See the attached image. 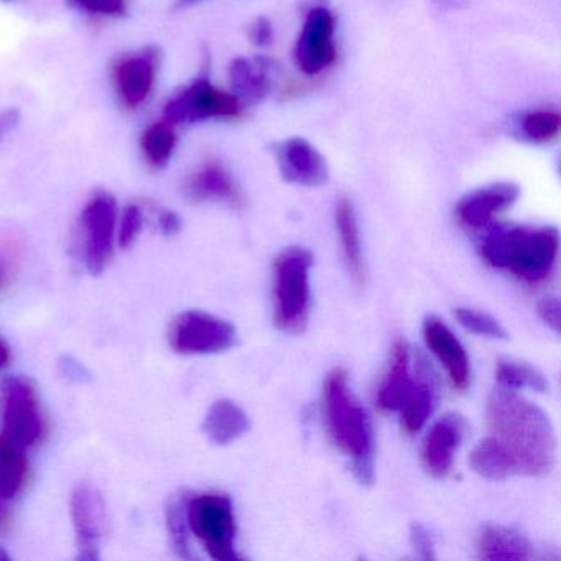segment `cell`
Masks as SVG:
<instances>
[{"label":"cell","instance_id":"15","mask_svg":"<svg viewBox=\"0 0 561 561\" xmlns=\"http://www.w3.org/2000/svg\"><path fill=\"white\" fill-rule=\"evenodd\" d=\"M275 156L285 182L301 186H321L327 183V162L307 140H285L275 149Z\"/></svg>","mask_w":561,"mask_h":561},{"label":"cell","instance_id":"12","mask_svg":"<svg viewBox=\"0 0 561 561\" xmlns=\"http://www.w3.org/2000/svg\"><path fill=\"white\" fill-rule=\"evenodd\" d=\"M423 340L430 353L445 367L453 389L466 392L471 386V360L448 324L442 318L428 314L423 321Z\"/></svg>","mask_w":561,"mask_h":561},{"label":"cell","instance_id":"17","mask_svg":"<svg viewBox=\"0 0 561 561\" xmlns=\"http://www.w3.org/2000/svg\"><path fill=\"white\" fill-rule=\"evenodd\" d=\"M185 196L193 203H226L231 208L242 209L245 196L231 173L222 163L211 160L188 176L185 183Z\"/></svg>","mask_w":561,"mask_h":561},{"label":"cell","instance_id":"42","mask_svg":"<svg viewBox=\"0 0 561 561\" xmlns=\"http://www.w3.org/2000/svg\"><path fill=\"white\" fill-rule=\"evenodd\" d=\"M8 2H9V0H8Z\"/></svg>","mask_w":561,"mask_h":561},{"label":"cell","instance_id":"19","mask_svg":"<svg viewBox=\"0 0 561 561\" xmlns=\"http://www.w3.org/2000/svg\"><path fill=\"white\" fill-rule=\"evenodd\" d=\"M415 379L410 369V347L405 340H396L390 350L389 366L377 390V405L383 412H399Z\"/></svg>","mask_w":561,"mask_h":561},{"label":"cell","instance_id":"33","mask_svg":"<svg viewBox=\"0 0 561 561\" xmlns=\"http://www.w3.org/2000/svg\"><path fill=\"white\" fill-rule=\"evenodd\" d=\"M410 543H412L415 557L420 560H436L435 540L428 528L422 524H412L410 527Z\"/></svg>","mask_w":561,"mask_h":561},{"label":"cell","instance_id":"24","mask_svg":"<svg viewBox=\"0 0 561 561\" xmlns=\"http://www.w3.org/2000/svg\"><path fill=\"white\" fill-rule=\"evenodd\" d=\"M27 471L25 449L0 436V501H11L19 494L27 478Z\"/></svg>","mask_w":561,"mask_h":561},{"label":"cell","instance_id":"6","mask_svg":"<svg viewBox=\"0 0 561 561\" xmlns=\"http://www.w3.org/2000/svg\"><path fill=\"white\" fill-rule=\"evenodd\" d=\"M0 428L12 445L27 449L42 436L41 399L37 387L25 376L0 380Z\"/></svg>","mask_w":561,"mask_h":561},{"label":"cell","instance_id":"36","mask_svg":"<svg viewBox=\"0 0 561 561\" xmlns=\"http://www.w3.org/2000/svg\"><path fill=\"white\" fill-rule=\"evenodd\" d=\"M157 225L163 236H175L182 231V218L170 209H159L157 213Z\"/></svg>","mask_w":561,"mask_h":561},{"label":"cell","instance_id":"38","mask_svg":"<svg viewBox=\"0 0 561 561\" xmlns=\"http://www.w3.org/2000/svg\"><path fill=\"white\" fill-rule=\"evenodd\" d=\"M19 114L18 111L11 110L0 114V139L4 136V133L11 130L12 127L18 124Z\"/></svg>","mask_w":561,"mask_h":561},{"label":"cell","instance_id":"22","mask_svg":"<svg viewBox=\"0 0 561 561\" xmlns=\"http://www.w3.org/2000/svg\"><path fill=\"white\" fill-rule=\"evenodd\" d=\"M337 234L343 248L344 262L351 280L356 287L363 288L366 285L367 268L364 261L363 242H360L359 225H357L356 211L353 203L347 198H341L336 205Z\"/></svg>","mask_w":561,"mask_h":561},{"label":"cell","instance_id":"16","mask_svg":"<svg viewBox=\"0 0 561 561\" xmlns=\"http://www.w3.org/2000/svg\"><path fill=\"white\" fill-rule=\"evenodd\" d=\"M159 70V51L146 48L142 54L124 58L114 71L117 93L130 110L139 107L152 93Z\"/></svg>","mask_w":561,"mask_h":561},{"label":"cell","instance_id":"10","mask_svg":"<svg viewBox=\"0 0 561 561\" xmlns=\"http://www.w3.org/2000/svg\"><path fill=\"white\" fill-rule=\"evenodd\" d=\"M70 514L77 535V560L100 561L106 530V502L96 485L80 482L70 497Z\"/></svg>","mask_w":561,"mask_h":561},{"label":"cell","instance_id":"32","mask_svg":"<svg viewBox=\"0 0 561 561\" xmlns=\"http://www.w3.org/2000/svg\"><path fill=\"white\" fill-rule=\"evenodd\" d=\"M58 374L65 382L73 383V386H87V383L93 382V374L84 366L81 360H78L75 356H61L57 363Z\"/></svg>","mask_w":561,"mask_h":561},{"label":"cell","instance_id":"39","mask_svg":"<svg viewBox=\"0 0 561 561\" xmlns=\"http://www.w3.org/2000/svg\"><path fill=\"white\" fill-rule=\"evenodd\" d=\"M11 347H9V344L5 343L4 340H0V369H2V367L8 366L9 360H11Z\"/></svg>","mask_w":561,"mask_h":561},{"label":"cell","instance_id":"31","mask_svg":"<svg viewBox=\"0 0 561 561\" xmlns=\"http://www.w3.org/2000/svg\"><path fill=\"white\" fill-rule=\"evenodd\" d=\"M144 222H146V216L139 205H130L126 208L121 219L119 232H117L121 249H130L136 244L142 232Z\"/></svg>","mask_w":561,"mask_h":561},{"label":"cell","instance_id":"21","mask_svg":"<svg viewBox=\"0 0 561 561\" xmlns=\"http://www.w3.org/2000/svg\"><path fill=\"white\" fill-rule=\"evenodd\" d=\"M251 428L248 413L229 399H219L209 407L203 420L202 432L216 446H228Z\"/></svg>","mask_w":561,"mask_h":561},{"label":"cell","instance_id":"11","mask_svg":"<svg viewBox=\"0 0 561 561\" xmlns=\"http://www.w3.org/2000/svg\"><path fill=\"white\" fill-rule=\"evenodd\" d=\"M466 433L468 422L459 413H445L433 423L420 448V461L426 474L445 479L451 472L456 451L465 442Z\"/></svg>","mask_w":561,"mask_h":561},{"label":"cell","instance_id":"34","mask_svg":"<svg viewBox=\"0 0 561 561\" xmlns=\"http://www.w3.org/2000/svg\"><path fill=\"white\" fill-rule=\"evenodd\" d=\"M78 8L93 15H126V0H73Z\"/></svg>","mask_w":561,"mask_h":561},{"label":"cell","instance_id":"35","mask_svg":"<svg viewBox=\"0 0 561 561\" xmlns=\"http://www.w3.org/2000/svg\"><path fill=\"white\" fill-rule=\"evenodd\" d=\"M560 300L557 297H547L538 301L537 313L540 320L554 333H560L561 317Z\"/></svg>","mask_w":561,"mask_h":561},{"label":"cell","instance_id":"20","mask_svg":"<svg viewBox=\"0 0 561 561\" xmlns=\"http://www.w3.org/2000/svg\"><path fill=\"white\" fill-rule=\"evenodd\" d=\"M481 560L527 561L535 557L534 545L522 531L504 525H484L476 540Z\"/></svg>","mask_w":561,"mask_h":561},{"label":"cell","instance_id":"28","mask_svg":"<svg viewBox=\"0 0 561 561\" xmlns=\"http://www.w3.org/2000/svg\"><path fill=\"white\" fill-rule=\"evenodd\" d=\"M186 499L185 495L173 497L167 505L165 520L167 531H169L170 547L183 560H192L193 554L190 551V527L186 520Z\"/></svg>","mask_w":561,"mask_h":561},{"label":"cell","instance_id":"14","mask_svg":"<svg viewBox=\"0 0 561 561\" xmlns=\"http://www.w3.org/2000/svg\"><path fill=\"white\" fill-rule=\"evenodd\" d=\"M520 190L514 183H495L469 193L456 206V218L468 231H481L492 225L495 216L517 202Z\"/></svg>","mask_w":561,"mask_h":561},{"label":"cell","instance_id":"4","mask_svg":"<svg viewBox=\"0 0 561 561\" xmlns=\"http://www.w3.org/2000/svg\"><path fill=\"white\" fill-rule=\"evenodd\" d=\"M313 254L301 245L282 249L274 259V323L288 334H300L310 320V272Z\"/></svg>","mask_w":561,"mask_h":561},{"label":"cell","instance_id":"18","mask_svg":"<svg viewBox=\"0 0 561 561\" xmlns=\"http://www.w3.org/2000/svg\"><path fill=\"white\" fill-rule=\"evenodd\" d=\"M438 382L435 373L423 357L416 360V379L409 397L399 410L403 433L415 436L428 422L438 405Z\"/></svg>","mask_w":561,"mask_h":561},{"label":"cell","instance_id":"29","mask_svg":"<svg viewBox=\"0 0 561 561\" xmlns=\"http://www.w3.org/2000/svg\"><path fill=\"white\" fill-rule=\"evenodd\" d=\"M455 317L469 333L489 337V340H508L505 328L484 311L474 310V308H456Z\"/></svg>","mask_w":561,"mask_h":561},{"label":"cell","instance_id":"3","mask_svg":"<svg viewBox=\"0 0 561 561\" xmlns=\"http://www.w3.org/2000/svg\"><path fill=\"white\" fill-rule=\"evenodd\" d=\"M560 234L545 228H495L482 239L481 255L491 267L511 272L527 285L545 284L557 267Z\"/></svg>","mask_w":561,"mask_h":561},{"label":"cell","instance_id":"40","mask_svg":"<svg viewBox=\"0 0 561 561\" xmlns=\"http://www.w3.org/2000/svg\"><path fill=\"white\" fill-rule=\"evenodd\" d=\"M2 560H11V554H9L8 551L4 550V548L0 547V561Z\"/></svg>","mask_w":561,"mask_h":561},{"label":"cell","instance_id":"23","mask_svg":"<svg viewBox=\"0 0 561 561\" xmlns=\"http://www.w3.org/2000/svg\"><path fill=\"white\" fill-rule=\"evenodd\" d=\"M469 466L476 474L488 479V481H504L511 476H517L511 456L492 436L482 439L472 448L471 455H469Z\"/></svg>","mask_w":561,"mask_h":561},{"label":"cell","instance_id":"8","mask_svg":"<svg viewBox=\"0 0 561 561\" xmlns=\"http://www.w3.org/2000/svg\"><path fill=\"white\" fill-rule=\"evenodd\" d=\"M117 202L110 193H98L81 213L83 259L91 275H101L110 265L116 242Z\"/></svg>","mask_w":561,"mask_h":561},{"label":"cell","instance_id":"37","mask_svg":"<svg viewBox=\"0 0 561 561\" xmlns=\"http://www.w3.org/2000/svg\"><path fill=\"white\" fill-rule=\"evenodd\" d=\"M272 37V28L271 25L267 24V22L264 21V19H261V21L257 22V25H255L254 28H252L251 32V38L254 44L257 45H265L268 44V41H271Z\"/></svg>","mask_w":561,"mask_h":561},{"label":"cell","instance_id":"2","mask_svg":"<svg viewBox=\"0 0 561 561\" xmlns=\"http://www.w3.org/2000/svg\"><path fill=\"white\" fill-rule=\"evenodd\" d=\"M321 415L331 442L351 459L357 481L364 485L373 484L376 455L373 423L367 410L351 392L347 373L341 367L324 377Z\"/></svg>","mask_w":561,"mask_h":561},{"label":"cell","instance_id":"27","mask_svg":"<svg viewBox=\"0 0 561 561\" xmlns=\"http://www.w3.org/2000/svg\"><path fill=\"white\" fill-rule=\"evenodd\" d=\"M140 146L153 169H163L169 165L176 147V134L172 124L162 121L150 126L144 133Z\"/></svg>","mask_w":561,"mask_h":561},{"label":"cell","instance_id":"26","mask_svg":"<svg viewBox=\"0 0 561 561\" xmlns=\"http://www.w3.org/2000/svg\"><path fill=\"white\" fill-rule=\"evenodd\" d=\"M229 75H231L232 88L236 93L245 100L261 101L271 90V81L265 73V67L257 61L238 58L232 61Z\"/></svg>","mask_w":561,"mask_h":561},{"label":"cell","instance_id":"5","mask_svg":"<svg viewBox=\"0 0 561 561\" xmlns=\"http://www.w3.org/2000/svg\"><path fill=\"white\" fill-rule=\"evenodd\" d=\"M190 534L198 538L209 557L216 561L241 560L236 551L234 505L221 492H206L186 499Z\"/></svg>","mask_w":561,"mask_h":561},{"label":"cell","instance_id":"7","mask_svg":"<svg viewBox=\"0 0 561 561\" xmlns=\"http://www.w3.org/2000/svg\"><path fill=\"white\" fill-rule=\"evenodd\" d=\"M170 347L183 356H209L232 350L238 344V330L231 321L202 310L176 314L169 327Z\"/></svg>","mask_w":561,"mask_h":561},{"label":"cell","instance_id":"9","mask_svg":"<svg viewBox=\"0 0 561 561\" xmlns=\"http://www.w3.org/2000/svg\"><path fill=\"white\" fill-rule=\"evenodd\" d=\"M241 111L239 100L209 83L208 78H198L192 87L170 100L165 107L167 123H198L206 119H231Z\"/></svg>","mask_w":561,"mask_h":561},{"label":"cell","instance_id":"1","mask_svg":"<svg viewBox=\"0 0 561 561\" xmlns=\"http://www.w3.org/2000/svg\"><path fill=\"white\" fill-rule=\"evenodd\" d=\"M491 436L511 456L517 476L541 478L557 462V436L547 413L514 390L491 392L485 403Z\"/></svg>","mask_w":561,"mask_h":561},{"label":"cell","instance_id":"13","mask_svg":"<svg viewBox=\"0 0 561 561\" xmlns=\"http://www.w3.org/2000/svg\"><path fill=\"white\" fill-rule=\"evenodd\" d=\"M334 18L327 9H314L308 14L304 31L295 48V58L300 70L307 75H318L327 70L334 58Z\"/></svg>","mask_w":561,"mask_h":561},{"label":"cell","instance_id":"25","mask_svg":"<svg viewBox=\"0 0 561 561\" xmlns=\"http://www.w3.org/2000/svg\"><path fill=\"white\" fill-rule=\"evenodd\" d=\"M495 380L501 389L534 390V392H547L548 382L543 373L528 363L515 359H499L495 367Z\"/></svg>","mask_w":561,"mask_h":561},{"label":"cell","instance_id":"41","mask_svg":"<svg viewBox=\"0 0 561 561\" xmlns=\"http://www.w3.org/2000/svg\"><path fill=\"white\" fill-rule=\"evenodd\" d=\"M4 285H5V274H4V271H2V268H0V290H2V288H4Z\"/></svg>","mask_w":561,"mask_h":561},{"label":"cell","instance_id":"30","mask_svg":"<svg viewBox=\"0 0 561 561\" xmlns=\"http://www.w3.org/2000/svg\"><path fill=\"white\" fill-rule=\"evenodd\" d=\"M561 117L553 111H537V113L527 114L522 121V130L524 136L531 142L545 144L560 133Z\"/></svg>","mask_w":561,"mask_h":561}]
</instances>
